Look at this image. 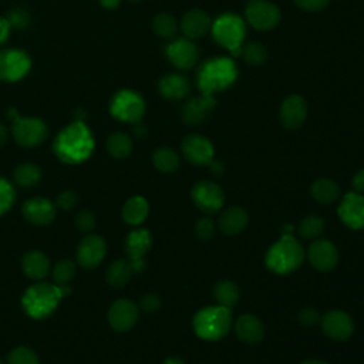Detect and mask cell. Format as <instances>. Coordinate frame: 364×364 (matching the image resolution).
I'll use <instances>...</instances> for the list:
<instances>
[{"label": "cell", "instance_id": "cell-1", "mask_svg": "<svg viewBox=\"0 0 364 364\" xmlns=\"http://www.w3.org/2000/svg\"><path fill=\"white\" fill-rule=\"evenodd\" d=\"M53 149L65 164H80L85 161L94 149V138L82 121H75L60 131Z\"/></svg>", "mask_w": 364, "mask_h": 364}, {"label": "cell", "instance_id": "cell-2", "mask_svg": "<svg viewBox=\"0 0 364 364\" xmlns=\"http://www.w3.org/2000/svg\"><path fill=\"white\" fill-rule=\"evenodd\" d=\"M70 293L68 284H50L37 283L30 286L21 297V306L24 311L33 318L48 317L58 306L61 297Z\"/></svg>", "mask_w": 364, "mask_h": 364}, {"label": "cell", "instance_id": "cell-3", "mask_svg": "<svg viewBox=\"0 0 364 364\" xmlns=\"http://www.w3.org/2000/svg\"><path fill=\"white\" fill-rule=\"evenodd\" d=\"M304 252L291 233H282V237L270 246L266 253V266L276 274H287L300 267Z\"/></svg>", "mask_w": 364, "mask_h": 364}, {"label": "cell", "instance_id": "cell-4", "mask_svg": "<svg viewBox=\"0 0 364 364\" xmlns=\"http://www.w3.org/2000/svg\"><path fill=\"white\" fill-rule=\"evenodd\" d=\"M192 324L199 338L206 341L220 340L230 331V310L219 304L200 309L199 311H196Z\"/></svg>", "mask_w": 364, "mask_h": 364}, {"label": "cell", "instance_id": "cell-5", "mask_svg": "<svg viewBox=\"0 0 364 364\" xmlns=\"http://www.w3.org/2000/svg\"><path fill=\"white\" fill-rule=\"evenodd\" d=\"M9 112V115L13 117L11 134L18 145L31 148L40 145L44 141L47 135V127L40 118L18 117L16 114V109H10Z\"/></svg>", "mask_w": 364, "mask_h": 364}, {"label": "cell", "instance_id": "cell-6", "mask_svg": "<svg viewBox=\"0 0 364 364\" xmlns=\"http://www.w3.org/2000/svg\"><path fill=\"white\" fill-rule=\"evenodd\" d=\"M213 36L216 41L226 48H229L233 54L240 53V44L245 38V24L240 17L236 14H223L219 17L212 26Z\"/></svg>", "mask_w": 364, "mask_h": 364}, {"label": "cell", "instance_id": "cell-7", "mask_svg": "<svg viewBox=\"0 0 364 364\" xmlns=\"http://www.w3.org/2000/svg\"><path fill=\"white\" fill-rule=\"evenodd\" d=\"M111 115L119 121L138 124L145 112V102L142 97L134 91H118L109 102Z\"/></svg>", "mask_w": 364, "mask_h": 364}, {"label": "cell", "instance_id": "cell-8", "mask_svg": "<svg viewBox=\"0 0 364 364\" xmlns=\"http://www.w3.org/2000/svg\"><path fill=\"white\" fill-rule=\"evenodd\" d=\"M235 65L229 60L209 61L200 73V87L205 94L216 90H223L235 81Z\"/></svg>", "mask_w": 364, "mask_h": 364}, {"label": "cell", "instance_id": "cell-9", "mask_svg": "<svg viewBox=\"0 0 364 364\" xmlns=\"http://www.w3.org/2000/svg\"><path fill=\"white\" fill-rule=\"evenodd\" d=\"M245 16L256 30H272L280 21L279 7L269 0H250L246 4Z\"/></svg>", "mask_w": 364, "mask_h": 364}, {"label": "cell", "instance_id": "cell-10", "mask_svg": "<svg viewBox=\"0 0 364 364\" xmlns=\"http://www.w3.org/2000/svg\"><path fill=\"white\" fill-rule=\"evenodd\" d=\"M30 57L14 48L0 50V80L14 82L21 80L30 70Z\"/></svg>", "mask_w": 364, "mask_h": 364}, {"label": "cell", "instance_id": "cell-11", "mask_svg": "<svg viewBox=\"0 0 364 364\" xmlns=\"http://www.w3.org/2000/svg\"><path fill=\"white\" fill-rule=\"evenodd\" d=\"M192 200L200 210L213 213L223 206L225 193L222 188L215 182L200 181L192 188Z\"/></svg>", "mask_w": 364, "mask_h": 364}, {"label": "cell", "instance_id": "cell-12", "mask_svg": "<svg viewBox=\"0 0 364 364\" xmlns=\"http://www.w3.org/2000/svg\"><path fill=\"white\" fill-rule=\"evenodd\" d=\"M181 149L183 156L193 165H209L215 154L212 142L198 134L185 136L181 144Z\"/></svg>", "mask_w": 364, "mask_h": 364}, {"label": "cell", "instance_id": "cell-13", "mask_svg": "<svg viewBox=\"0 0 364 364\" xmlns=\"http://www.w3.org/2000/svg\"><path fill=\"white\" fill-rule=\"evenodd\" d=\"M338 218L350 229H364V196L358 192H348L341 199Z\"/></svg>", "mask_w": 364, "mask_h": 364}, {"label": "cell", "instance_id": "cell-14", "mask_svg": "<svg viewBox=\"0 0 364 364\" xmlns=\"http://www.w3.org/2000/svg\"><path fill=\"white\" fill-rule=\"evenodd\" d=\"M151 235L146 229L132 230L125 239V252L129 257L132 272H142L145 267L144 256L151 247Z\"/></svg>", "mask_w": 364, "mask_h": 364}, {"label": "cell", "instance_id": "cell-15", "mask_svg": "<svg viewBox=\"0 0 364 364\" xmlns=\"http://www.w3.org/2000/svg\"><path fill=\"white\" fill-rule=\"evenodd\" d=\"M323 331L333 340H347L354 331L353 318L341 310H330L321 318Z\"/></svg>", "mask_w": 364, "mask_h": 364}, {"label": "cell", "instance_id": "cell-16", "mask_svg": "<svg viewBox=\"0 0 364 364\" xmlns=\"http://www.w3.org/2000/svg\"><path fill=\"white\" fill-rule=\"evenodd\" d=\"M138 314V307L134 301L128 299H119L109 307L108 321L114 330L127 331L135 326Z\"/></svg>", "mask_w": 364, "mask_h": 364}, {"label": "cell", "instance_id": "cell-17", "mask_svg": "<svg viewBox=\"0 0 364 364\" xmlns=\"http://www.w3.org/2000/svg\"><path fill=\"white\" fill-rule=\"evenodd\" d=\"M105 252V240L97 235H88L78 245L77 260L82 267L92 269L102 262Z\"/></svg>", "mask_w": 364, "mask_h": 364}, {"label": "cell", "instance_id": "cell-18", "mask_svg": "<svg viewBox=\"0 0 364 364\" xmlns=\"http://www.w3.org/2000/svg\"><path fill=\"white\" fill-rule=\"evenodd\" d=\"M307 257L313 264V267H316L317 270L330 272L337 266L338 252L330 240L320 239L310 245Z\"/></svg>", "mask_w": 364, "mask_h": 364}, {"label": "cell", "instance_id": "cell-19", "mask_svg": "<svg viewBox=\"0 0 364 364\" xmlns=\"http://www.w3.org/2000/svg\"><path fill=\"white\" fill-rule=\"evenodd\" d=\"M280 119L287 129L300 128L307 118V102L301 95H289L280 105Z\"/></svg>", "mask_w": 364, "mask_h": 364}, {"label": "cell", "instance_id": "cell-20", "mask_svg": "<svg viewBox=\"0 0 364 364\" xmlns=\"http://www.w3.org/2000/svg\"><path fill=\"white\" fill-rule=\"evenodd\" d=\"M168 58L178 68H191L198 61V48L189 38H176L166 48Z\"/></svg>", "mask_w": 364, "mask_h": 364}, {"label": "cell", "instance_id": "cell-21", "mask_svg": "<svg viewBox=\"0 0 364 364\" xmlns=\"http://www.w3.org/2000/svg\"><path fill=\"white\" fill-rule=\"evenodd\" d=\"M24 218L38 226L48 225L55 218L54 205L46 198H31L23 205Z\"/></svg>", "mask_w": 364, "mask_h": 364}, {"label": "cell", "instance_id": "cell-22", "mask_svg": "<svg viewBox=\"0 0 364 364\" xmlns=\"http://www.w3.org/2000/svg\"><path fill=\"white\" fill-rule=\"evenodd\" d=\"M181 28L188 38H199L212 28V20L205 10L192 9L182 17Z\"/></svg>", "mask_w": 364, "mask_h": 364}, {"label": "cell", "instance_id": "cell-23", "mask_svg": "<svg viewBox=\"0 0 364 364\" xmlns=\"http://www.w3.org/2000/svg\"><path fill=\"white\" fill-rule=\"evenodd\" d=\"M215 107V100L210 97V94H205L202 97H195L189 100L182 109V118L186 124L196 125L202 122L208 112Z\"/></svg>", "mask_w": 364, "mask_h": 364}, {"label": "cell", "instance_id": "cell-24", "mask_svg": "<svg viewBox=\"0 0 364 364\" xmlns=\"http://www.w3.org/2000/svg\"><path fill=\"white\" fill-rule=\"evenodd\" d=\"M235 331L236 336L247 344H256L264 336V327L262 321L252 314L240 316L235 323Z\"/></svg>", "mask_w": 364, "mask_h": 364}, {"label": "cell", "instance_id": "cell-25", "mask_svg": "<svg viewBox=\"0 0 364 364\" xmlns=\"http://www.w3.org/2000/svg\"><path fill=\"white\" fill-rule=\"evenodd\" d=\"M247 222H249V216L246 210L239 206H232L220 215L219 229L228 236H235L247 226Z\"/></svg>", "mask_w": 364, "mask_h": 364}, {"label": "cell", "instance_id": "cell-26", "mask_svg": "<svg viewBox=\"0 0 364 364\" xmlns=\"http://www.w3.org/2000/svg\"><path fill=\"white\" fill-rule=\"evenodd\" d=\"M21 267L30 279L41 280L43 277L47 276L50 270V260L44 253L38 250H31L23 256Z\"/></svg>", "mask_w": 364, "mask_h": 364}, {"label": "cell", "instance_id": "cell-27", "mask_svg": "<svg viewBox=\"0 0 364 364\" xmlns=\"http://www.w3.org/2000/svg\"><path fill=\"white\" fill-rule=\"evenodd\" d=\"M159 92L169 100H181L189 92V82L181 74H168L159 80Z\"/></svg>", "mask_w": 364, "mask_h": 364}, {"label": "cell", "instance_id": "cell-28", "mask_svg": "<svg viewBox=\"0 0 364 364\" xmlns=\"http://www.w3.org/2000/svg\"><path fill=\"white\" fill-rule=\"evenodd\" d=\"M310 193L314 200L323 205H328L336 202L340 198V188L338 185L327 178L316 179L310 186Z\"/></svg>", "mask_w": 364, "mask_h": 364}, {"label": "cell", "instance_id": "cell-29", "mask_svg": "<svg viewBox=\"0 0 364 364\" xmlns=\"http://www.w3.org/2000/svg\"><path fill=\"white\" fill-rule=\"evenodd\" d=\"M148 209V202L142 196H132L122 208V218L129 225H139L145 220Z\"/></svg>", "mask_w": 364, "mask_h": 364}, {"label": "cell", "instance_id": "cell-30", "mask_svg": "<svg viewBox=\"0 0 364 364\" xmlns=\"http://www.w3.org/2000/svg\"><path fill=\"white\" fill-rule=\"evenodd\" d=\"M213 296L219 306H223L226 309H232L236 306L239 300V290L237 286L230 280H220L216 283L213 289Z\"/></svg>", "mask_w": 364, "mask_h": 364}, {"label": "cell", "instance_id": "cell-31", "mask_svg": "<svg viewBox=\"0 0 364 364\" xmlns=\"http://www.w3.org/2000/svg\"><path fill=\"white\" fill-rule=\"evenodd\" d=\"M132 273V267L129 264V262L127 260H117L114 262L108 270H107V282L114 286V287H122L124 284L128 283L129 277Z\"/></svg>", "mask_w": 364, "mask_h": 364}, {"label": "cell", "instance_id": "cell-32", "mask_svg": "<svg viewBox=\"0 0 364 364\" xmlns=\"http://www.w3.org/2000/svg\"><path fill=\"white\" fill-rule=\"evenodd\" d=\"M107 149L115 158H127L132 151V141L124 132H112L107 139Z\"/></svg>", "mask_w": 364, "mask_h": 364}, {"label": "cell", "instance_id": "cell-33", "mask_svg": "<svg viewBox=\"0 0 364 364\" xmlns=\"http://www.w3.org/2000/svg\"><path fill=\"white\" fill-rule=\"evenodd\" d=\"M154 165L161 172H173L179 166V156L178 154L171 148H159L154 152L152 156Z\"/></svg>", "mask_w": 364, "mask_h": 364}, {"label": "cell", "instance_id": "cell-34", "mask_svg": "<svg viewBox=\"0 0 364 364\" xmlns=\"http://www.w3.org/2000/svg\"><path fill=\"white\" fill-rule=\"evenodd\" d=\"M13 179L20 186L36 185L41 179V171L33 164H21L13 172Z\"/></svg>", "mask_w": 364, "mask_h": 364}, {"label": "cell", "instance_id": "cell-35", "mask_svg": "<svg viewBox=\"0 0 364 364\" xmlns=\"http://www.w3.org/2000/svg\"><path fill=\"white\" fill-rule=\"evenodd\" d=\"M152 27L159 37L172 38L176 34L178 23L173 18V16H171L168 13H159L155 16V18L152 21Z\"/></svg>", "mask_w": 364, "mask_h": 364}, {"label": "cell", "instance_id": "cell-36", "mask_svg": "<svg viewBox=\"0 0 364 364\" xmlns=\"http://www.w3.org/2000/svg\"><path fill=\"white\" fill-rule=\"evenodd\" d=\"M324 229V220L317 215L306 216L299 225V235L304 239H314L320 236Z\"/></svg>", "mask_w": 364, "mask_h": 364}, {"label": "cell", "instance_id": "cell-37", "mask_svg": "<svg viewBox=\"0 0 364 364\" xmlns=\"http://www.w3.org/2000/svg\"><path fill=\"white\" fill-rule=\"evenodd\" d=\"M75 276V266L71 260H60L53 267V280L55 284H68Z\"/></svg>", "mask_w": 364, "mask_h": 364}, {"label": "cell", "instance_id": "cell-38", "mask_svg": "<svg viewBox=\"0 0 364 364\" xmlns=\"http://www.w3.org/2000/svg\"><path fill=\"white\" fill-rule=\"evenodd\" d=\"M243 53V58L250 64V65H260L266 61L267 58V53L264 50V47L260 43H249L243 47L242 50Z\"/></svg>", "mask_w": 364, "mask_h": 364}, {"label": "cell", "instance_id": "cell-39", "mask_svg": "<svg viewBox=\"0 0 364 364\" xmlns=\"http://www.w3.org/2000/svg\"><path fill=\"white\" fill-rule=\"evenodd\" d=\"M7 361H9V364H40L36 353L27 347L14 348L9 354Z\"/></svg>", "mask_w": 364, "mask_h": 364}, {"label": "cell", "instance_id": "cell-40", "mask_svg": "<svg viewBox=\"0 0 364 364\" xmlns=\"http://www.w3.org/2000/svg\"><path fill=\"white\" fill-rule=\"evenodd\" d=\"M14 189L9 181L0 178V215L6 213L14 202Z\"/></svg>", "mask_w": 364, "mask_h": 364}, {"label": "cell", "instance_id": "cell-41", "mask_svg": "<svg viewBox=\"0 0 364 364\" xmlns=\"http://www.w3.org/2000/svg\"><path fill=\"white\" fill-rule=\"evenodd\" d=\"M213 232H215V226L209 218H202L195 225V235L200 240L210 239L213 236Z\"/></svg>", "mask_w": 364, "mask_h": 364}, {"label": "cell", "instance_id": "cell-42", "mask_svg": "<svg viewBox=\"0 0 364 364\" xmlns=\"http://www.w3.org/2000/svg\"><path fill=\"white\" fill-rule=\"evenodd\" d=\"M77 228L82 232H91L95 228V218L90 210H81L75 218Z\"/></svg>", "mask_w": 364, "mask_h": 364}, {"label": "cell", "instance_id": "cell-43", "mask_svg": "<svg viewBox=\"0 0 364 364\" xmlns=\"http://www.w3.org/2000/svg\"><path fill=\"white\" fill-rule=\"evenodd\" d=\"M297 320H299L300 324H303L306 327H311V326H314V324H317L320 321V316H318V313L314 309L304 307V309H301L299 311Z\"/></svg>", "mask_w": 364, "mask_h": 364}, {"label": "cell", "instance_id": "cell-44", "mask_svg": "<svg viewBox=\"0 0 364 364\" xmlns=\"http://www.w3.org/2000/svg\"><path fill=\"white\" fill-rule=\"evenodd\" d=\"M77 202H78V196L71 191H64L57 198V205L64 210L73 209L77 205Z\"/></svg>", "mask_w": 364, "mask_h": 364}, {"label": "cell", "instance_id": "cell-45", "mask_svg": "<svg viewBox=\"0 0 364 364\" xmlns=\"http://www.w3.org/2000/svg\"><path fill=\"white\" fill-rule=\"evenodd\" d=\"M294 3L306 11H318L328 4V0H294Z\"/></svg>", "mask_w": 364, "mask_h": 364}, {"label": "cell", "instance_id": "cell-46", "mask_svg": "<svg viewBox=\"0 0 364 364\" xmlns=\"http://www.w3.org/2000/svg\"><path fill=\"white\" fill-rule=\"evenodd\" d=\"M139 304H141V307L145 311H156L159 309V306H161V300H159V297L156 294L149 293V294H145V296L141 297Z\"/></svg>", "mask_w": 364, "mask_h": 364}, {"label": "cell", "instance_id": "cell-47", "mask_svg": "<svg viewBox=\"0 0 364 364\" xmlns=\"http://www.w3.org/2000/svg\"><path fill=\"white\" fill-rule=\"evenodd\" d=\"M7 21L10 23V26L23 27L28 23V14L24 10H14L10 13V18Z\"/></svg>", "mask_w": 364, "mask_h": 364}, {"label": "cell", "instance_id": "cell-48", "mask_svg": "<svg viewBox=\"0 0 364 364\" xmlns=\"http://www.w3.org/2000/svg\"><path fill=\"white\" fill-rule=\"evenodd\" d=\"M351 186L354 189V192H364V168L360 169L358 172H355V175L353 176V181H351Z\"/></svg>", "mask_w": 364, "mask_h": 364}, {"label": "cell", "instance_id": "cell-49", "mask_svg": "<svg viewBox=\"0 0 364 364\" xmlns=\"http://www.w3.org/2000/svg\"><path fill=\"white\" fill-rule=\"evenodd\" d=\"M9 31H10V23L7 21V18L0 17V46L7 40Z\"/></svg>", "mask_w": 364, "mask_h": 364}, {"label": "cell", "instance_id": "cell-50", "mask_svg": "<svg viewBox=\"0 0 364 364\" xmlns=\"http://www.w3.org/2000/svg\"><path fill=\"white\" fill-rule=\"evenodd\" d=\"M98 1L105 9H117L121 3V0H98Z\"/></svg>", "mask_w": 364, "mask_h": 364}, {"label": "cell", "instance_id": "cell-51", "mask_svg": "<svg viewBox=\"0 0 364 364\" xmlns=\"http://www.w3.org/2000/svg\"><path fill=\"white\" fill-rule=\"evenodd\" d=\"M7 136H9V132H7V128L4 125L0 124V148L6 144L7 141Z\"/></svg>", "mask_w": 364, "mask_h": 364}, {"label": "cell", "instance_id": "cell-52", "mask_svg": "<svg viewBox=\"0 0 364 364\" xmlns=\"http://www.w3.org/2000/svg\"><path fill=\"white\" fill-rule=\"evenodd\" d=\"M209 165H210L212 171H213L216 175H222V172H223V166H222V164H219V162H213V161H212Z\"/></svg>", "mask_w": 364, "mask_h": 364}, {"label": "cell", "instance_id": "cell-53", "mask_svg": "<svg viewBox=\"0 0 364 364\" xmlns=\"http://www.w3.org/2000/svg\"><path fill=\"white\" fill-rule=\"evenodd\" d=\"M162 364H185V363L181 358H178V357H169Z\"/></svg>", "mask_w": 364, "mask_h": 364}, {"label": "cell", "instance_id": "cell-54", "mask_svg": "<svg viewBox=\"0 0 364 364\" xmlns=\"http://www.w3.org/2000/svg\"><path fill=\"white\" fill-rule=\"evenodd\" d=\"M144 134H145V128L138 124V125L135 127V135H136V136H142Z\"/></svg>", "mask_w": 364, "mask_h": 364}, {"label": "cell", "instance_id": "cell-55", "mask_svg": "<svg viewBox=\"0 0 364 364\" xmlns=\"http://www.w3.org/2000/svg\"><path fill=\"white\" fill-rule=\"evenodd\" d=\"M301 364H328V363H324L321 360H306Z\"/></svg>", "mask_w": 364, "mask_h": 364}, {"label": "cell", "instance_id": "cell-56", "mask_svg": "<svg viewBox=\"0 0 364 364\" xmlns=\"http://www.w3.org/2000/svg\"><path fill=\"white\" fill-rule=\"evenodd\" d=\"M291 230H293V226L286 225V226H284V229H283V233H291Z\"/></svg>", "mask_w": 364, "mask_h": 364}, {"label": "cell", "instance_id": "cell-57", "mask_svg": "<svg viewBox=\"0 0 364 364\" xmlns=\"http://www.w3.org/2000/svg\"><path fill=\"white\" fill-rule=\"evenodd\" d=\"M131 1H139V0H131Z\"/></svg>", "mask_w": 364, "mask_h": 364}, {"label": "cell", "instance_id": "cell-58", "mask_svg": "<svg viewBox=\"0 0 364 364\" xmlns=\"http://www.w3.org/2000/svg\"><path fill=\"white\" fill-rule=\"evenodd\" d=\"M0 364H3V361H1V360H0Z\"/></svg>", "mask_w": 364, "mask_h": 364}]
</instances>
